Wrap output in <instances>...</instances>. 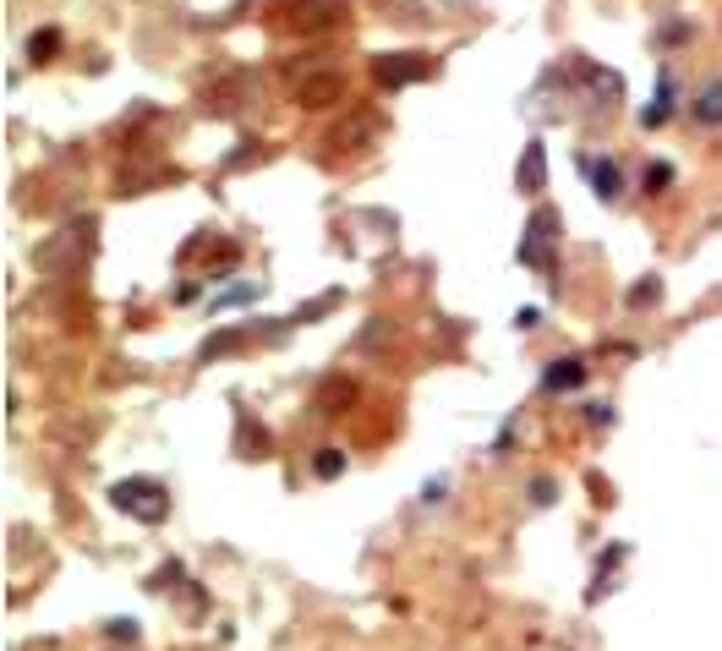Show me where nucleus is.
<instances>
[{"instance_id":"obj_1","label":"nucleus","mask_w":722,"mask_h":651,"mask_svg":"<svg viewBox=\"0 0 722 651\" xmlns=\"http://www.w3.org/2000/svg\"><path fill=\"white\" fill-rule=\"evenodd\" d=\"M115 509H126V515L137 520H165V493H159L154 482H143V476H132V482H115Z\"/></svg>"},{"instance_id":"obj_2","label":"nucleus","mask_w":722,"mask_h":651,"mask_svg":"<svg viewBox=\"0 0 722 651\" xmlns=\"http://www.w3.org/2000/svg\"><path fill=\"white\" fill-rule=\"evenodd\" d=\"M422 72H427V55H383V61H378V77H383L389 88L416 83Z\"/></svg>"},{"instance_id":"obj_3","label":"nucleus","mask_w":722,"mask_h":651,"mask_svg":"<svg viewBox=\"0 0 722 651\" xmlns=\"http://www.w3.org/2000/svg\"><path fill=\"white\" fill-rule=\"evenodd\" d=\"M690 115H695L701 126H722V83H706L701 99L690 104Z\"/></svg>"},{"instance_id":"obj_4","label":"nucleus","mask_w":722,"mask_h":651,"mask_svg":"<svg viewBox=\"0 0 722 651\" xmlns=\"http://www.w3.org/2000/svg\"><path fill=\"white\" fill-rule=\"evenodd\" d=\"M586 170H591L597 197H608V203H613V197H619V165H613V159H602V165H597V159H586Z\"/></svg>"},{"instance_id":"obj_5","label":"nucleus","mask_w":722,"mask_h":651,"mask_svg":"<svg viewBox=\"0 0 722 651\" xmlns=\"http://www.w3.org/2000/svg\"><path fill=\"white\" fill-rule=\"evenodd\" d=\"M340 93H345V83H340V77H312V83H301V104H329V99H340Z\"/></svg>"},{"instance_id":"obj_6","label":"nucleus","mask_w":722,"mask_h":651,"mask_svg":"<svg viewBox=\"0 0 722 651\" xmlns=\"http://www.w3.org/2000/svg\"><path fill=\"white\" fill-rule=\"evenodd\" d=\"M542 186V143L526 148V159H520V192H537Z\"/></svg>"},{"instance_id":"obj_7","label":"nucleus","mask_w":722,"mask_h":651,"mask_svg":"<svg viewBox=\"0 0 722 651\" xmlns=\"http://www.w3.org/2000/svg\"><path fill=\"white\" fill-rule=\"evenodd\" d=\"M580 378H586V367H580V362H564V367L547 372V389H575Z\"/></svg>"},{"instance_id":"obj_8","label":"nucleus","mask_w":722,"mask_h":651,"mask_svg":"<svg viewBox=\"0 0 722 651\" xmlns=\"http://www.w3.org/2000/svg\"><path fill=\"white\" fill-rule=\"evenodd\" d=\"M345 471V455H334V449H323L318 455V476H340Z\"/></svg>"},{"instance_id":"obj_9","label":"nucleus","mask_w":722,"mask_h":651,"mask_svg":"<svg viewBox=\"0 0 722 651\" xmlns=\"http://www.w3.org/2000/svg\"><path fill=\"white\" fill-rule=\"evenodd\" d=\"M55 44H61V33H39V39H28V50H39V61H50Z\"/></svg>"},{"instance_id":"obj_10","label":"nucleus","mask_w":722,"mask_h":651,"mask_svg":"<svg viewBox=\"0 0 722 651\" xmlns=\"http://www.w3.org/2000/svg\"><path fill=\"white\" fill-rule=\"evenodd\" d=\"M646 181H651V192H662V186L673 181V165H651V170H646Z\"/></svg>"}]
</instances>
